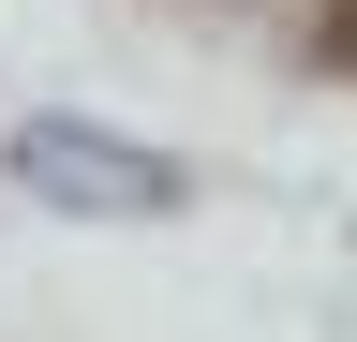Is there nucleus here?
Returning <instances> with one entry per match:
<instances>
[{"instance_id":"f257e3e1","label":"nucleus","mask_w":357,"mask_h":342,"mask_svg":"<svg viewBox=\"0 0 357 342\" xmlns=\"http://www.w3.org/2000/svg\"><path fill=\"white\" fill-rule=\"evenodd\" d=\"M30 194H89V208H164V164H134V149H89V134H30Z\"/></svg>"},{"instance_id":"f03ea898","label":"nucleus","mask_w":357,"mask_h":342,"mask_svg":"<svg viewBox=\"0 0 357 342\" xmlns=\"http://www.w3.org/2000/svg\"><path fill=\"white\" fill-rule=\"evenodd\" d=\"M312 60H328V75H357V0H328V15H312Z\"/></svg>"}]
</instances>
